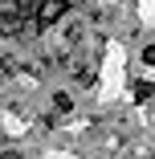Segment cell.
<instances>
[{"mask_svg":"<svg viewBox=\"0 0 155 159\" xmlns=\"http://www.w3.org/2000/svg\"><path fill=\"white\" fill-rule=\"evenodd\" d=\"M143 61H147V66H155V45H147V49H143Z\"/></svg>","mask_w":155,"mask_h":159,"instance_id":"cell-4","label":"cell"},{"mask_svg":"<svg viewBox=\"0 0 155 159\" xmlns=\"http://www.w3.org/2000/svg\"><path fill=\"white\" fill-rule=\"evenodd\" d=\"M151 94H155V86H147V82H139V86H135V98H139V102H147Z\"/></svg>","mask_w":155,"mask_h":159,"instance_id":"cell-3","label":"cell"},{"mask_svg":"<svg viewBox=\"0 0 155 159\" xmlns=\"http://www.w3.org/2000/svg\"><path fill=\"white\" fill-rule=\"evenodd\" d=\"M70 106H74V102H70V94H53V110H57V114H66Z\"/></svg>","mask_w":155,"mask_h":159,"instance_id":"cell-2","label":"cell"},{"mask_svg":"<svg viewBox=\"0 0 155 159\" xmlns=\"http://www.w3.org/2000/svg\"><path fill=\"white\" fill-rule=\"evenodd\" d=\"M66 12H70V0H41V4L33 8V29H49Z\"/></svg>","mask_w":155,"mask_h":159,"instance_id":"cell-1","label":"cell"}]
</instances>
